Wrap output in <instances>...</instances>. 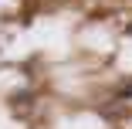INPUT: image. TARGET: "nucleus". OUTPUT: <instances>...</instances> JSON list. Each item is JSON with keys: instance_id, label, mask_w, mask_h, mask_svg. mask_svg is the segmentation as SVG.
I'll use <instances>...</instances> for the list:
<instances>
[{"instance_id": "nucleus-1", "label": "nucleus", "mask_w": 132, "mask_h": 129, "mask_svg": "<svg viewBox=\"0 0 132 129\" xmlns=\"http://www.w3.org/2000/svg\"><path fill=\"white\" fill-rule=\"evenodd\" d=\"M119 98H122V102H129V98H132V82H125V85L119 88Z\"/></svg>"}, {"instance_id": "nucleus-2", "label": "nucleus", "mask_w": 132, "mask_h": 129, "mask_svg": "<svg viewBox=\"0 0 132 129\" xmlns=\"http://www.w3.org/2000/svg\"><path fill=\"white\" fill-rule=\"evenodd\" d=\"M125 34H129V37H132V24H129V31H125Z\"/></svg>"}]
</instances>
